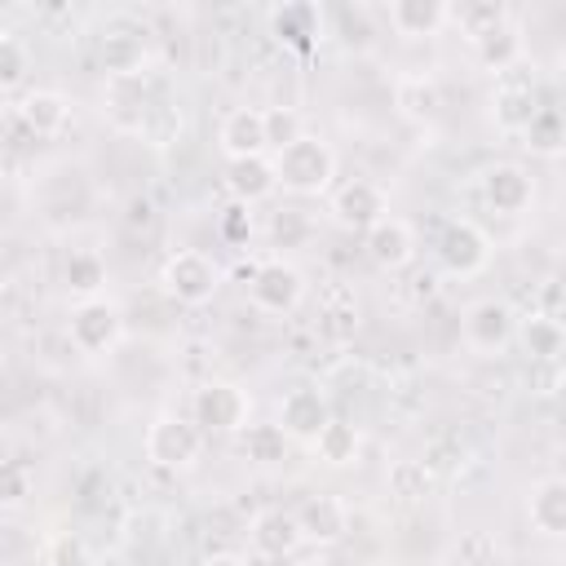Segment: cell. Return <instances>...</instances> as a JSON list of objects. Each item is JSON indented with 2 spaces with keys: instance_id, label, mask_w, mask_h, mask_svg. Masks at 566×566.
Returning a JSON list of instances; mask_svg holds the SVG:
<instances>
[{
  "instance_id": "25",
  "label": "cell",
  "mask_w": 566,
  "mask_h": 566,
  "mask_svg": "<svg viewBox=\"0 0 566 566\" xmlns=\"http://www.w3.org/2000/svg\"><path fill=\"white\" fill-rule=\"evenodd\" d=\"M385 486L402 504H420L433 491V464L429 460H394L385 473Z\"/></svg>"
},
{
  "instance_id": "11",
  "label": "cell",
  "mask_w": 566,
  "mask_h": 566,
  "mask_svg": "<svg viewBox=\"0 0 566 566\" xmlns=\"http://www.w3.org/2000/svg\"><path fill=\"white\" fill-rule=\"evenodd\" d=\"M482 199H486L495 212L517 217V212L531 208V199H535V181H531V172H526L522 164L500 159V164H491V168L482 172Z\"/></svg>"
},
{
  "instance_id": "35",
  "label": "cell",
  "mask_w": 566,
  "mask_h": 566,
  "mask_svg": "<svg viewBox=\"0 0 566 566\" xmlns=\"http://www.w3.org/2000/svg\"><path fill=\"white\" fill-rule=\"evenodd\" d=\"M354 332H358V305H354L349 296L332 301V305L323 310V336H327V340H349Z\"/></svg>"
},
{
  "instance_id": "6",
  "label": "cell",
  "mask_w": 566,
  "mask_h": 566,
  "mask_svg": "<svg viewBox=\"0 0 566 566\" xmlns=\"http://www.w3.org/2000/svg\"><path fill=\"white\" fill-rule=\"evenodd\" d=\"M248 296H252V305L265 310V314H287V310H296L301 296H305V274H301L292 261H283V256H265V261L252 270V279H248Z\"/></svg>"
},
{
  "instance_id": "37",
  "label": "cell",
  "mask_w": 566,
  "mask_h": 566,
  "mask_svg": "<svg viewBox=\"0 0 566 566\" xmlns=\"http://www.w3.org/2000/svg\"><path fill=\"white\" fill-rule=\"evenodd\" d=\"M455 557H460V566H491V562H495V544H491V535L473 531V535L460 539Z\"/></svg>"
},
{
  "instance_id": "3",
  "label": "cell",
  "mask_w": 566,
  "mask_h": 566,
  "mask_svg": "<svg viewBox=\"0 0 566 566\" xmlns=\"http://www.w3.org/2000/svg\"><path fill=\"white\" fill-rule=\"evenodd\" d=\"M203 438L208 433L195 420H186V416H159L146 429L142 451H146V460L155 469H190L199 460V451H203Z\"/></svg>"
},
{
  "instance_id": "21",
  "label": "cell",
  "mask_w": 566,
  "mask_h": 566,
  "mask_svg": "<svg viewBox=\"0 0 566 566\" xmlns=\"http://www.w3.org/2000/svg\"><path fill=\"white\" fill-rule=\"evenodd\" d=\"M270 35L287 49H310L323 40V9L310 4V0H296V4H283L270 13Z\"/></svg>"
},
{
  "instance_id": "31",
  "label": "cell",
  "mask_w": 566,
  "mask_h": 566,
  "mask_svg": "<svg viewBox=\"0 0 566 566\" xmlns=\"http://www.w3.org/2000/svg\"><path fill=\"white\" fill-rule=\"evenodd\" d=\"M27 71H31V49H27L13 31H4V35H0V88L13 93V88L27 80Z\"/></svg>"
},
{
  "instance_id": "32",
  "label": "cell",
  "mask_w": 566,
  "mask_h": 566,
  "mask_svg": "<svg viewBox=\"0 0 566 566\" xmlns=\"http://www.w3.org/2000/svg\"><path fill=\"white\" fill-rule=\"evenodd\" d=\"M265 133H270V150H283V146L305 137V119H301L296 106H270L265 111Z\"/></svg>"
},
{
  "instance_id": "30",
  "label": "cell",
  "mask_w": 566,
  "mask_h": 566,
  "mask_svg": "<svg viewBox=\"0 0 566 566\" xmlns=\"http://www.w3.org/2000/svg\"><path fill=\"white\" fill-rule=\"evenodd\" d=\"M517 332H522V349H526L531 358H539V363H553V358H562V349H566V327H557V323L544 318V314H531Z\"/></svg>"
},
{
  "instance_id": "24",
  "label": "cell",
  "mask_w": 566,
  "mask_h": 566,
  "mask_svg": "<svg viewBox=\"0 0 566 566\" xmlns=\"http://www.w3.org/2000/svg\"><path fill=\"white\" fill-rule=\"evenodd\" d=\"M358 447H363V433H358V424H349V420H340V416H332L323 429H318V438H314V455L323 460V464H354L358 460Z\"/></svg>"
},
{
  "instance_id": "17",
  "label": "cell",
  "mask_w": 566,
  "mask_h": 566,
  "mask_svg": "<svg viewBox=\"0 0 566 566\" xmlns=\"http://www.w3.org/2000/svg\"><path fill=\"white\" fill-rule=\"evenodd\" d=\"M385 18H389V27L398 35L424 40V35H438L455 18V9L447 0H389L385 4Z\"/></svg>"
},
{
  "instance_id": "4",
  "label": "cell",
  "mask_w": 566,
  "mask_h": 566,
  "mask_svg": "<svg viewBox=\"0 0 566 566\" xmlns=\"http://www.w3.org/2000/svg\"><path fill=\"white\" fill-rule=\"evenodd\" d=\"M66 336L80 354H106L119 345L124 336V314L115 301L106 296H93V301H75L71 305V318H66Z\"/></svg>"
},
{
  "instance_id": "18",
  "label": "cell",
  "mask_w": 566,
  "mask_h": 566,
  "mask_svg": "<svg viewBox=\"0 0 566 566\" xmlns=\"http://www.w3.org/2000/svg\"><path fill=\"white\" fill-rule=\"evenodd\" d=\"M226 190L234 195V203H261L279 190V172L270 155H252V159H226Z\"/></svg>"
},
{
  "instance_id": "7",
  "label": "cell",
  "mask_w": 566,
  "mask_h": 566,
  "mask_svg": "<svg viewBox=\"0 0 566 566\" xmlns=\"http://www.w3.org/2000/svg\"><path fill=\"white\" fill-rule=\"evenodd\" d=\"M438 261H442L451 274H460V279L486 270V261H491V243H486V234L478 230V221H469V217L447 221L442 234H438Z\"/></svg>"
},
{
  "instance_id": "5",
  "label": "cell",
  "mask_w": 566,
  "mask_h": 566,
  "mask_svg": "<svg viewBox=\"0 0 566 566\" xmlns=\"http://www.w3.org/2000/svg\"><path fill=\"white\" fill-rule=\"evenodd\" d=\"M190 420L203 433H243L248 429V394L230 380H203L190 398Z\"/></svg>"
},
{
  "instance_id": "28",
  "label": "cell",
  "mask_w": 566,
  "mask_h": 566,
  "mask_svg": "<svg viewBox=\"0 0 566 566\" xmlns=\"http://www.w3.org/2000/svg\"><path fill=\"white\" fill-rule=\"evenodd\" d=\"M287 447H292V438H287V429H283L279 420H270V424H248V429H243V455H248L252 464H283V460H287Z\"/></svg>"
},
{
  "instance_id": "20",
  "label": "cell",
  "mask_w": 566,
  "mask_h": 566,
  "mask_svg": "<svg viewBox=\"0 0 566 566\" xmlns=\"http://www.w3.org/2000/svg\"><path fill=\"white\" fill-rule=\"evenodd\" d=\"M469 44H473L478 62H482L486 71H495V75H509V71H513V66L522 62V53H526L522 27H517L513 18H504V22L486 27V31H482V35H473Z\"/></svg>"
},
{
  "instance_id": "16",
  "label": "cell",
  "mask_w": 566,
  "mask_h": 566,
  "mask_svg": "<svg viewBox=\"0 0 566 566\" xmlns=\"http://www.w3.org/2000/svg\"><path fill=\"white\" fill-rule=\"evenodd\" d=\"M363 252H367V261L380 265V270H402V265H411V256H416V230H411L402 217H385V221H376V226L363 234Z\"/></svg>"
},
{
  "instance_id": "29",
  "label": "cell",
  "mask_w": 566,
  "mask_h": 566,
  "mask_svg": "<svg viewBox=\"0 0 566 566\" xmlns=\"http://www.w3.org/2000/svg\"><path fill=\"white\" fill-rule=\"evenodd\" d=\"M522 142H526L535 155H562V150H566V111L539 106L535 119L522 128Z\"/></svg>"
},
{
  "instance_id": "15",
  "label": "cell",
  "mask_w": 566,
  "mask_h": 566,
  "mask_svg": "<svg viewBox=\"0 0 566 566\" xmlns=\"http://www.w3.org/2000/svg\"><path fill=\"white\" fill-rule=\"evenodd\" d=\"M248 539H252L256 557H270V562L292 557V553L305 544L301 522H296L292 509H265V513H256L252 526H248Z\"/></svg>"
},
{
  "instance_id": "23",
  "label": "cell",
  "mask_w": 566,
  "mask_h": 566,
  "mask_svg": "<svg viewBox=\"0 0 566 566\" xmlns=\"http://www.w3.org/2000/svg\"><path fill=\"white\" fill-rule=\"evenodd\" d=\"M535 111H539V102H535V88L526 84V80H517V84H500L495 88V97H491V115H495V124L504 128V133H522L531 119H535Z\"/></svg>"
},
{
  "instance_id": "12",
  "label": "cell",
  "mask_w": 566,
  "mask_h": 566,
  "mask_svg": "<svg viewBox=\"0 0 566 566\" xmlns=\"http://www.w3.org/2000/svg\"><path fill=\"white\" fill-rule=\"evenodd\" d=\"M327 420H332V402H327V394H323L318 385H296V389H287L283 402H279V424L287 429V438L314 442Z\"/></svg>"
},
{
  "instance_id": "8",
  "label": "cell",
  "mask_w": 566,
  "mask_h": 566,
  "mask_svg": "<svg viewBox=\"0 0 566 566\" xmlns=\"http://www.w3.org/2000/svg\"><path fill=\"white\" fill-rule=\"evenodd\" d=\"M460 327H464V340H469L473 349L495 354V349H504V345L513 340V332H517V314H513L509 301H500V296H482V301H473V305L464 310Z\"/></svg>"
},
{
  "instance_id": "36",
  "label": "cell",
  "mask_w": 566,
  "mask_h": 566,
  "mask_svg": "<svg viewBox=\"0 0 566 566\" xmlns=\"http://www.w3.org/2000/svg\"><path fill=\"white\" fill-rule=\"evenodd\" d=\"M539 314L553 318L557 327H566V274H557L539 287Z\"/></svg>"
},
{
  "instance_id": "14",
  "label": "cell",
  "mask_w": 566,
  "mask_h": 566,
  "mask_svg": "<svg viewBox=\"0 0 566 566\" xmlns=\"http://www.w3.org/2000/svg\"><path fill=\"white\" fill-rule=\"evenodd\" d=\"M217 146L226 150V159H252V155H270V133H265V111L256 106H234L221 128H217Z\"/></svg>"
},
{
  "instance_id": "39",
  "label": "cell",
  "mask_w": 566,
  "mask_h": 566,
  "mask_svg": "<svg viewBox=\"0 0 566 566\" xmlns=\"http://www.w3.org/2000/svg\"><path fill=\"white\" fill-rule=\"evenodd\" d=\"M248 230H252V217H248V203H234V208H226V217H221V234L226 239H248Z\"/></svg>"
},
{
  "instance_id": "9",
  "label": "cell",
  "mask_w": 566,
  "mask_h": 566,
  "mask_svg": "<svg viewBox=\"0 0 566 566\" xmlns=\"http://www.w3.org/2000/svg\"><path fill=\"white\" fill-rule=\"evenodd\" d=\"M332 217H336L345 230H363V234H367L376 221L389 217V199H385V190H380L376 181L354 177V181H345V186L332 195Z\"/></svg>"
},
{
  "instance_id": "13",
  "label": "cell",
  "mask_w": 566,
  "mask_h": 566,
  "mask_svg": "<svg viewBox=\"0 0 566 566\" xmlns=\"http://www.w3.org/2000/svg\"><path fill=\"white\" fill-rule=\"evenodd\" d=\"M296 522H301L305 544H340V539L349 535V509H345V500L332 495V491L305 495L301 509H296Z\"/></svg>"
},
{
  "instance_id": "38",
  "label": "cell",
  "mask_w": 566,
  "mask_h": 566,
  "mask_svg": "<svg viewBox=\"0 0 566 566\" xmlns=\"http://www.w3.org/2000/svg\"><path fill=\"white\" fill-rule=\"evenodd\" d=\"M27 495H31V478L18 464H4V473H0V504L4 509H18Z\"/></svg>"
},
{
  "instance_id": "22",
  "label": "cell",
  "mask_w": 566,
  "mask_h": 566,
  "mask_svg": "<svg viewBox=\"0 0 566 566\" xmlns=\"http://www.w3.org/2000/svg\"><path fill=\"white\" fill-rule=\"evenodd\" d=\"M18 119H22L35 137H53V133L66 128L71 102H66L62 93H53V88H31V93L18 102Z\"/></svg>"
},
{
  "instance_id": "27",
  "label": "cell",
  "mask_w": 566,
  "mask_h": 566,
  "mask_svg": "<svg viewBox=\"0 0 566 566\" xmlns=\"http://www.w3.org/2000/svg\"><path fill=\"white\" fill-rule=\"evenodd\" d=\"M62 279H66V292H75L80 301H93L102 287H106V261L97 252H71L66 265H62Z\"/></svg>"
},
{
  "instance_id": "19",
  "label": "cell",
  "mask_w": 566,
  "mask_h": 566,
  "mask_svg": "<svg viewBox=\"0 0 566 566\" xmlns=\"http://www.w3.org/2000/svg\"><path fill=\"white\" fill-rule=\"evenodd\" d=\"M526 517L539 535L548 539H566V473L539 478L526 495Z\"/></svg>"
},
{
  "instance_id": "1",
  "label": "cell",
  "mask_w": 566,
  "mask_h": 566,
  "mask_svg": "<svg viewBox=\"0 0 566 566\" xmlns=\"http://www.w3.org/2000/svg\"><path fill=\"white\" fill-rule=\"evenodd\" d=\"M270 159H274L279 186L292 190V195H323L332 186V177H336V150L314 133H305L301 142L274 150Z\"/></svg>"
},
{
  "instance_id": "40",
  "label": "cell",
  "mask_w": 566,
  "mask_h": 566,
  "mask_svg": "<svg viewBox=\"0 0 566 566\" xmlns=\"http://www.w3.org/2000/svg\"><path fill=\"white\" fill-rule=\"evenodd\" d=\"M203 566H248V557H239V553H212Z\"/></svg>"
},
{
  "instance_id": "2",
  "label": "cell",
  "mask_w": 566,
  "mask_h": 566,
  "mask_svg": "<svg viewBox=\"0 0 566 566\" xmlns=\"http://www.w3.org/2000/svg\"><path fill=\"white\" fill-rule=\"evenodd\" d=\"M221 279H226L221 265H217L208 252H199V248L172 252V256L164 261V270H159V283H164V292H168L177 305H208V301L217 296Z\"/></svg>"
},
{
  "instance_id": "34",
  "label": "cell",
  "mask_w": 566,
  "mask_h": 566,
  "mask_svg": "<svg viewBox=\"0 0 566 566\" xmlns=\"http://www.w3.org/2000/svg\"><path fill=\"white\" fill-rule=\"evenodd\" d=\"M270 239L274 248H296L301 239H310V217L301 208H279L270 221Z\"/></svg>"
},
{
  "instance_id": "10",
  "label": "cell",
  "mask_w": 566,
  "mask_h": 566,
  "mask_svg": "<svg viewBox=\"0 0 566 566\" xmlns=\"http://www.w3.org/2000/svg\"><path fill=\"white\" fill-rule=\"evenodd\" d=\"M97 62L111 80H142L146 62H150V49H146V35L137 27H106L102 44H97Z\"/></svg>"
},
{
  "instance_id": "33",
  "label": "cell",
  "mask_w": 566,
  "mask_h": 566,
  "mask_svg": "<svg viewBox=\"0 0 566 566\" xmlns=\"http://www.w3.org/2000/svg\"><path fill=\"white\" fill-rule=\"evenodd\" d=\"M504 18H509V9H504V4H491V0H473V4H460L451 22H460V27H464V35L473 40V35H482L486 27L504 22Z\"/></svg>"
},
{
  "instance_id": "26",
  "label": "cell",
  "mask_w": 566,
  "mask_h": 566,
  "mask_svg": "<svg viewBox=\"0 0 566 566\" xmlns=\"http://www.w3.org/2000/svg\"><path fill=\"white\" fill-rule=\"evenodd\" d=\"M394 106L407 115V119H433L438 106H442V93L429 75H402L394 84Z\"/></svg>"
}]
</instances>
